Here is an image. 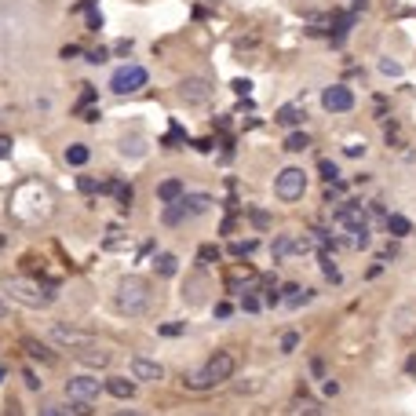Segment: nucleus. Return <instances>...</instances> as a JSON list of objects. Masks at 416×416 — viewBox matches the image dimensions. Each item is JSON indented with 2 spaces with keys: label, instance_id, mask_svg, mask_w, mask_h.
Segmentation results:
<instances>
[{
  "label": "nucleus",
  "instance_id": "obj_13",
  "mask_svg": "<svg viewBox=\"0 0 416 416\" xmlns=\"http://www.w3.org/2000/svg\"><path fill=\"white\" fill-rule=\"evenodd\" d=\"M106 391L113 395V398H121V401H132L135 398V376L128 380V376H110L106 380Z\"/></svg>",
  "mask_w": 416,
  "mask_h": 416
},
{
  "label": "nucleus",
  "instance_id": "obj_3",
  "mask_svg": "<svg viewBox=\"0 0 416 416\" xmlns=\"http://www.w3.org/2000/svg\"><path fill=\"white\" fill-rule=\"evenodd\" d=\"M336 223L350 230V245H354V249H369L372 230H369V212L361 205H340L336 208Z\"/></svg>",
  "mask_w": 416,
  "mask_h": 416
},
{
  "label": "nucleus",
  "instance_id": "obj_39",
  "mask_svg": "<svg viewBox=\"0 0 416 416\" xmlns=\"http://www.w3.org/2000/svg\"><path fill=\"white\" fill-rule=\"evenodd\" d=\"M201 259H205V263H212V259H219V249H216V245H205V249H201Z\"/></svg>",
  "mask_w": 416,
  "mask_h": 416
},
{
  "label": "nucleus",
  "instance_id": "obj_15",
  "mask_svg": "<svg viewBox=\"0 0 416 416\" xmlns=\"http://www.w3.org/2000/svg\"><path fill=\"white\" fill-rule=\"evenodd\" d=\"M274 121H278L281 128H296V124H303V121H307V110L300 106V102H289V106H281V110H278Z\"/></svg>",
  "mask_w": 416,
  "mask_h": 416
},
{
  "label": "nucleus",
  "instance_id": "obj_46",
  "mask_svg": "<svg viewBox=\"0 0 416 416\" xmlns=\"http://www.w3.org/2000/svg\"><path fill=\"white\" fill-rule=\"evenodd\" d=\"M230 314V303H216V318H227Z\"/></svg>",
  "mask_w": 416,
  "mask_h": 416
},
{
  "label": "nucleus",
  "instance_id": "obj_21",
  "mask_svg": "<svg viewBox=\"0 0 416 416\" xmlns=\"http://www.w3.org/2000/svg\"><path fill=\"white\" fill-rule=\"evenodd\" d=\"M88 158H92V150H88L84 142H73V146H66V164L81 168V164H88Z\"/></svg>",
  "mask_w": 416,
  "mask_h": 416
},
{
  "label": "nucleus",
  "instance_id": "obj_17",
  "mask_svg": "<svg viewBox=\"0 0 416 416\" xmlns=\"http://www.w3.org/2000/svg\"><path fill=\"white\" fill-rule=\"evenodd\" d=\"M164 223L168 227H179V223H187V219H190V212H187V201L183 198H179V201H172V205H164Z\"/></svg>",
  "mask_w": 416,
  "mask_h": 416
},
{
  "label": "nucleus",
  "instance_id": "obj_5",
  "mask_svg": "<svg viewBox=\"0 0 416 416\" xmlns=\"http://www.w3.org/2000/svg\"><path fill=\"white\" fill-rule=\"evenodd\" d=\"M146 81H150V73L142 66H135V62H128V66H121L110 77V88L117 95H132V92H139V88H146Z\"/></svg>",
  "mask_w": 416,
  "mask_h": 416
},
{
  "label": "nucleus",
  "instance_id": "obj_37",
  "mask_svg": "<svg viewBox=\"0 0 416 416\" xmlns=\"http://www.w3.org/2000/svg\"><path fill=\"white\" fill-rule=\"evenodd\" d=\"M88 62H92V66H102V62H106V48H99V51H88Z\"/></svg>",
  "mask_w": 416,
  "mask_h": 416
},
{
  "label": "nucleus",
  "instance_id": "obj_16",
  "mask_svg": "<svg viewBox=\"0 0 416 416\" xmlns=\"http://www.w3.org/2000/svg\"><path fill=\"white\" fill-rule=\"evenodd\" d=\"M22 350H26L33 361H41V366H55V354H51L41 340H33V336H26V340H22Z\"/></svg>",
  "mask_w": 416,
  "mask_h": 416
},
{
  "label": "nucleus",
  "instance_id": "obj_22",
  "mask_svg": "<svg viewBox=\"0 0 416 416\" xmlns=\"http://www.w3.org/2000/svg\"><path fill=\"white\" fill-rule=\"evenodd\" d=\"M387 230H391V238H406L413 227H409V219H406V216H398V212H395V216H387Z\"/></svg>",
  "mask_w": 416,
  "mask_h": 416
},
{
  "label": "nucleus",
  "instance_id": "obj_1",
  "mask_svg": "<svg viewBox=\"0 0 416 416\" xmlns=\"http://www.w3.org/2000/svg\"><path fill=\"white\" fill-rule=\"evenodd\" d=\"M153 303V292H150V281L146 278H121V285H117V292H113V307H117V314H124V318H139V314H146Z\"/></svg>",
  "mask_w": 416,
  "mask_h": 416
},
{
  "label": "nucleus",
  "instance_id": "obj_50",
  "mask_svg": "<svg viewBox=\"0 0 416 416\" xmlns=\"http://www.w3.org/2000/svg\"><path fill=\"white\" fill-rule=\"evenodd\" d=\"M4 376H8V369H4V366H0V384H4Z\"/></svg>",
  "mask_w": 416,
  "mask_h": 416
},
{
  "label": "nucleus",
  "instance_id": "obj_33",
  "mask_svg": "<svg viewBox=\"0 0 416 416\" xmlns=\"http://www.w3.org/2000/svg\"><path fill=\"white\" fill-rule=\"evenodd\" d=\"M321 176L329 179V183H336V179H340V168H336L332 161H321Z\"/></svg>",
  "mask_w": 416,
  "mask_h": 416
},
{
  "label": "nucleus",
  "instance_id": "obj_25",
  "mask_svg": "<svg viewBox=\"0 0 416 416\" xmlns=\"http://www.w3.org/2000/svg\"><path fill=\"white\" fill-rule=\"evenodd\" d=\"M70 413H73V416H92V413H95V401H84V398H70Z\"/></svg>",
  "mask_w": 416,
  "mask_h": 416
},
{
  "label": "nucleus",
  "instance_id": "obj_2",
  "mask_svg": "<svg viewBox=\"0 0 416 416\" xmlns=\"http://www.w3.org/2000/svg\"><path fill=\"white\" fill-rule=\"evenodd\" d=\"M4 296H11V300L22 303V307H51V303H55V296H59V289L51 281H37V278L15 274V278H4Z\"/></svg>",
  "mask_w": 416,
  "mask_h": 416
},
{
  "label": "nucleus",
  "instance_id": "obj_31",
  "mask_svg": "<svg viewBox=\"0 0 416 416\" xmlns=\"http://www.w3.org/2000/svg\"><path fill=\"white\" fill-rule=\"evenodd\" d=\"M77 190H81V193H95V190H102V187L95 183L92 176H81V179H77Z\"/></svg>",
  "mask_w": 416,
  "mask_h": 416
},
{
  "label": "nucleus",
  "instance_id": "obj_47",
  "mask_svg": "<svg viewBox=\"0 0 416 416\" xmlns=\"http://www.w3.org/2000/svg\"><path fill=\"white\" fill-rule=\"evenodd\" d=\"M4 409H8V416H22V413H19V401H8Z\"/></svg>",
  "mask_w": 416,
  "mask_h": 416
},
{
  "label": "nucleus",
  "instance_id": "obj_11",
  "mask_svg": "<svg viewBox=\"0 0 416 416\" xmlns=\"http://www.w3.org/2000/svg\"><path fill=\"white\" fill-rule=\"evenodd\" d=\"M128 369H132V376H135L139 384H158V380H164V369L158 366V361L142 358V354H132V361H128Z\"/></svg>",
  "mask_w": 416,
  "mask_h": 416
},
{
  "label": "nucleus",
  "instance_id": "obj_24",
  "mask_svg": "<svg viewBox=\"0 0 416 416\" xmlns=\"http://www.w3.org/2000/svg\"><path fill=\"white\" fill-rule=\"evenodd\" d=\"M307 300H310L307 289H296V285H289V289H285V303H289V307H303Z\"/></svg>",
  "mask_w": 416,
  "mask_h": 416
},
{
  "label": "nucleus",
  "instance_id": "obj_8",
  "mask_svg": "<svg viewBox=\"0 0 416 416\" xmlns=\"http://www.w3.org/2000/svg\"><path fill=\"white\" fill-rule=\"evenodd\" d=\"M102 380H95V376H70L66 380V398H84V401H99V395H102Z\"/></svg>",
  "mask_w": 416,
  "mask_h": 416
},
{
  "label": "nucleus",
  "instance_id": "obj_32",
  "mask_svg": "<svg viewBox=\"0 0 416 416\" xmlns=\"http://www.w3.org/2000/svg\"><path fill=\"white\" fill-rule=\"evenodd\" d=\"M296 347H300V336H296V332H285V336H281V350H285V354H292Z\"/></svg>",
  "mask_w": 416,
  "mask_h": 416
},
{
  "label": "nucleus",
  "instance_id": "obj_36",
  "mask_svg": "<svg viewBox=\"0 0 416 416\" xmlns=\"http://www.w3.org/2000/svg\"><path fill=\"white\" fill-rule=\"evenodd\" d=\"M249 219H252L256 227H270V216H267V212H259V208H252V212H249Z\"/></svg>",
  "mask_w": 416,
  "mask_h": 416
},
{
  "label": "nucleus",
  "instance_id": "obj_43",
  "mask_svg": "<svg viewBox=\"0 0 416 416\" xmlns=\"http://www.w3.org/2000/svg\"><path fill=\"white\" fill-rule=\"evenodd\" d=\"M325 395H340V384H336L332 376H325Z\"/></svg>",
  "mask_w": 416,
  "mask_h": 416
},
{
  "label": "nucleus",
  "instance_id": "obj_7",
  "mask_svg": "<svg viewBox=\"0 0 416 416\" xmlns=\"http://www.w3.org/2000/svg\"><path fill=\"white\" fill-rule=\"evenodd\" d=\"M51 340H55L59 347H66V350H84V347H92V332H81V329H73V325H51Z\"/></svg>",
  "mask_w": 416,
  "mask_h": 416
},
{
  "label": "nucleus",
  "instance_id": "obj_34",
  "mask_svg": "<svg viewBox=\"0 0 416 416\" xmlns=\"http://www.w3.org/2000/svg\"><path fill=\"white\" fill-rule=\"evenodd\" d=\"M22 380H26V387H30V391H41V387H44V380H37V372H33V369H26V372H22Z\"/></svg>",
  "mask_w": 416,
  "mask_h": 416
},
{
  "label": "nucleus",
  "instance_id": "obj_19",
  "mask_svg": "<svg viewBox=\"0 0 416 416\" xmlns=\"http://www.w3.org/2000/svg\"><path fill=\"white\" fill-rule=\"evenodd\" d=\"M102 190H106V193H113V198L121 201L124 208L132 205V187H128V183H121V179H110V183H102Z\"/></svg>",
  "mask_w": 416,
  "mask_h": 416
},
{
  "label": "nucleus",
  "instance_id": "obj_9",
  "mask_svg": "<svg viewBox=\"0 0 416 416\" xmlns=\"http://www.w3.org/2000/svg\"><path fill=\"white\" fill-rule=\"evenodd\" d=\"M179 99H183L187 106H205V102L212 99V84H208L205 77H187V81L179 84Z\"/></svg>",
  "mask_w": 416,
  "mask_h": 416
},
{
  "label": "nucleus",
  "instance_id": "obj_35",
  "mask_svg": "<svg viewBox=\"0 0 416 416\" xmlns=\"http://www.w3.org/2000/svg\"><path fill=\"white\" fill-rule=\"evenodd\" d=\"M241 307H245V310H249V314H256V310H259V307H263V303H259V300H256V296H252V292H245V296H241Z\"/></svg>",
  "mask_w": 416,
  "mask_h": 416
},
{
  "label": "nucleus",
  "instance_id": "obj_26",
  "mask_svg": "<svg viewBox=\"0 0 416 416\" xmlns=\"http://www.w3.org/2000/svg\"><path fill=\"white\" fill-rule=\"evenodd\" d=\"M270 252H274V263H278V259H285V256L292 252V238H289V234H281V238L274 241V249H270Z\"/></svg>",
  "mask_w": 416,
  "mask_h": 416
},
{
  "label": "nucleus",
  "instance_id": "obj_28",
  "mask_svg": "<svg viewBox=\"0 0 416 416\" xmlns=\"http://www.w3.org/2000/svg\"><path fill=\"white\" fill-rule=\"evenodd\" d=\"M321 270H325V278L340 281V270H336V263H332V256H329V252H321Z\"/></svg>",
  "mask_w": 416,
  "mask_h": 416
},
{
  "label": "nucleus",
  "instance_id": "obj_27",
  "mask_svg": "<svg viewBox=\"0 0 416 416\" xmlns=\"http://www.w3.org/2000/svg\"><path fill=\"white\" fill-rule=\"evenodd\" d=\"M37 416H73V413H70V406H55V401H48V406H41Z\"/></svg>",
  "mask_w": 416,
  "mask_h": 416
},
{
  "label": "nucleus",
  "instance_id": "obj_40",
  "mask_svg": "<svg viewBox=\"0 0 416 416\" xmlns=\"http://www.w3.org/2000/svg\"><path fill=\"white\" fill-rule=\"evenodd\" d=\"M310 372H314L318 380H325V361L321 358H310Z\"/></svg>",
  "mask_w": 416,
  "mask_h": 416
},
{
  "label": "nucleus",
  "instance_id": "obj_29",
  "mask_svg": "<svg viewBox=\"0 0 416 416\" xmlns=\"http://www.w3.org/2000/svg\"><path fill=\"white\" fill-rule=\"evenodd\" d=\"M256 252V241H234L230 245V256H252Z\"/></svg>",
  "mask_w": 416,
  "mask_h": 416
},
{
  "label": "nucleus",
  "instance_id": "obj_10",
  "mask_svg": "<svg viewBox=\"0 0 416 416\" xmlns=\"http://www.w3.org/2000/svg\"><path fill=\"white\" fill-rule=\"evenodd\" d=\"M321 106L329 113H347V110H354V92L347 84H332L321 92Z\"/></svg>",
  "mask_w": 416,
  "mask_h": 416
},
{
  "label": "nucleus",
  "instance_id": "obj_49",
  "mask_svg": "<svg viewBox=\"0 0 416 416\" xmlns=\"http://www.w3.org/2000/svg\"><path fill=\"white\" fill-rule=\"evenodd\" d=\"M409 372H416V358H409Z\"/></svg>",
  "mask_w": 416,
  "mask_h": 416
},
{
  "label": "nucleus",
  "instance_id": "obj_12",
  "mask_svg": "<svg viewBox=\"0 0 416 416\" xmlns=\"http://www.w3.org/2000/svg\"><path fill=\"white\" fill-rule=\"evenodd\" d=\"M73 358L81 361V366H88V369H106L110 361H113V354H110L106 347H99V343H92V347H84V350H77Z\"/></svg>",
  "mask_w": 416,
  "mask_h": 416
},
{
  "label": "nucleus",
  "instance_id": "obj_14",
  "mask_svg": "<svg viewBox=\"0 0 416 416\" xmlns=\"http://www.w3.org/2000/svg\"><path fill=\"white\" fill-rule=\"evenodd\" d=\"M183 193H187V187H183V179H161V183H158V201L161 205H172V201H179V198H183Z\"/></svg>",
  "mask_w": 416,
  "mask_h": 416
},
{
  "label": "nucleus",
  "instance_id": "obj_48",
  "mask_svg": "<svg viewBox=\"0 0 416 416\" xmlns=\"http://www.w3.org/2000/svg\"><path fill=\"white\" fill-rule=\"evenodd\" d=\"M113 416H142V413H135V409H117Z\"/></svg>",
  "mask_w": 416,
  "mask_h": 416
},
{
  "label": "nucleus",
  "instance_id": "obj_18",
  "mask_svg": "<svg viewBox=\"0 0 416 416\" xmlns=\"http://www.w3.org/2000/svg\"><path fill=\"white\" fill-rule=\"evenodd\" d=\"M183 201H187L190 219H193V216H205L208 205H212V198H208V193H183Z\"/></svg>",
  "mask_w": 416,
  "mask_h": 416
},
{
  "label": "nucleus",
  "instance_id": "obj_4",
  "mask_svg": "<svg viewBox=\"0 0 416 416\" xmlns=\"http://www.w3.org/2000/svg\"><path fill=\"white\" fill-rule=\"evenodd\" d=\"M307 190V172L303 168H281L274 176V193L281 201H300Z\"/></svg>",
  "mask_w": 416,
  "mask_h": 416
},
{
  "label": "nucleus",
  "instance_id": "obj_51",
  "mask_svg": "<svg viewBox=\"0 0 416 416\" xmlns=\"http://www.w3.org/2000/svg\"><path fill=\"white\" fill-rule=\"evenodd\" d=\"M4 314H8V307H4V303H0V318H4Z\"/></svg>",
  "mask_w": 416,
  "mask_h": 416
},
{
  "label": "nucleus",
  "instance_id": "obj_42",
  "mask_svg": "<svg viewBox=\"0 0 416 416\" xmlns=\"http://www.w3.org/2000/svg\"><path fill=\"white\" fill-rule=\"evenodd\" d=\"M183 329H187V325H161L158 332H161V336H179V332H183Z\"/></svg>",
  "mask_w": 416,
  "mask_h": 416
},
{
  "label": "nucleus",
  "instance_id": "obj_41",
  "mask_svg": "<svg viewBox=\"0 0 416 416\" xmlns=\"http://www.w3.org/2000/svg\"><path fill=\"white\" fill-rule=\"evenodd\" d=\"M380 70H384V73H391V77L401 73V66H398V62H391V59H384V62H380Z\"/></svg>",
  "mask_w": 416,
  "mask_h": 416
},
{
  "label": "nucleus",
  "instance_id": "obj_20",
  "mask_svg": "<svg viewBox=\"0 0 416 416\" xmlns=\"http://www.w3.org/2000/svg\"><path fill=\"white\" fill-rule=\"evenodd\" d=\"M153 270H158L161 278H172L176 270H179V259H176L172 252H161L158 259H153Z\"/></svg>",
  "mask_w": 416,
  "mask_h": 416
},
{
  "label": "nucleus",
  "instance_id": "obj_6",
  "mask_svg": "<svg viewBox=\"0 0 416 416\" xmlns=\"http://www.w3.org/2000/svg\"><path fill=\"white\" fill-rule=\"evenodd\" d=\"M201 369H205L208 380H212V387H219V384H227L230 376H234V369H238V358H234L230 350H216V354L208 358Z\"/></svg>",
  "mask_w": 416,
  "mask_h": 416
},
{
  "label": "nucleus",
  "instance_id": "obj_30",
  "mask_svg": "<svg viewBox=\"0 0 416 416\" xmlns=\"http://www.w3.org/2000/svg\"><path fill=\"white\" fill-rule=\"evenodd\" d=\"M300 416H321V409H318V401H310L307 395L300 398Z\"/></svg>",
  "mask_w": 416,
  "mask_h": 416
},
{
  "label": "nucleus",
  "instance_id": "obj_45",
  "mask_svg": "<svg viewBox=\"0 0 416 416\" xmlns=\"http://www.w3.org/2000/svg\"><path fill=\"white\" fill-rule=\"evenodd\" d=\"M249 88H252L249 81H234V92H238V95H245V92H249Z\"/></svg>",
  "mask_w": 416,
  "mask_h": 416
},
{
  "label": "nucleus",
  "instance_id": "obj_44",
  "mask_svg": "<svg viewBox=\"0 0 416 416\" xmlns=\"http://www.w3.org/2000/svg\"><path fill=\"white\" fill-rule=\"evenodd\" d=\"M0 158H11V139L0 135Z\"/></svg>",
  "mask_w": 416,
  "mask_h": 416
},
{
  "label": "nucleus",
  "instance_id": "obj_23",
  "mask_svg": "<svg viewBox=\"0 0 416 416\" xmlns=\"http://www.w3.org/2000/svg\"><path fill=\"white\" fill-rule=\"evenodd\" d=\"M310 146V139H307V132H292L289 139H285V150L289 153H303Z\"/></svg>",
  "mask_w": 416,
  "mask_h": 416
},
{
  "label": "nucleus",
  "instance_id": "obj_38",
  "mask_svg": "<svg viewBox=\"0 0 416 416\" xmlns=\"http://www.w3.org/2000/svg\"><path fill=\"white\" fill-rule=\"evenodd\" d=\"M343 153H347V158H361V153H366V142H350Z\"/></svg>",
  "mask_w": 416,
  "mask_h": 416
}]
</instances>
